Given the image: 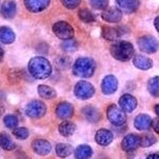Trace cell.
<instances>
[{"label":"cell","instance_id":"1","mask_svg":"<svg viewBox=\"0 0 159 159\" xmlns=\"http://www.w3.org/2000/svg\"><path fill=\"white\" fill-rule=\"evenodd\" d=\"M29 73L35 79H47L52 74V66L44 57H33L28 64Z\"/></svg>","mask_w":159,"mask_h":159},{"label":"cell","instance_id":"2","mask_svg":"<svg viewBox=\"0 0 159 159\" xmlns=\"http://www.w3.org/2000/svg\"><path fill=\"white\" fill-rule=\"evenodd\" d=\"M96 69V63L92 58L80 57L75 61L73 66V74L76 77L89 78L93 76Z\"/></svg>","mask_w":159,"mask_h":159},{"label":"cell","instance_id":"3","mask_svg":"<svg viewBox=\"0 0 159 159\" xmlns=\"http://www.w3.org/2000/svg\"><path fill=\"white\" fill-rule=\"evenodd\" d=\"M111 55L119 61H129L135 55L133 44L129 41H118L110 48Z\"/></svg>","mask_w":159,"mask_h":159},{"label":"cell","instance_id":"4","mask_svg":"<svg viewBox=\"0 0 159 159\" xmlns=\"http://www.w3.org/2000/svg\"><path fill=\"white\" fill-rule=\"evenodd\" d=\"M107 116L110 122L115 126H121L126 121L125 113L116 104H110L107 110Z\"/></svg>","mask_w":159,"mask_h":159},{"label":"cell","instance_id":"5","mask_svg":"<svg viewBox=\"0 0 159 159\" xmlns=\"http://www.w3.org/2000/svg\"><path fill=\"white\" fill-rule=\"evenodd\" d=\"M74 94L77 98L81 99V100H88V99L92 98L95 94V88L94 85L89 81H81L77 82L74 88Z\"/></svg>","mask_w":159,"mask_h":159},{"label":"cell","instance_id":"6","mask_svg":"<svg viewBox=\"0 0 159 159\" xmlns=\"http://www.w3.org/2000/svg\"><path fill=\"white\" fill-rule=\"evenodd\" d=\"M45 113H47V106L41 100H32L25 107V114L34 119L43 117Z\"/></svg>","mask_w":159,"mask_h":159},{"label":"cell","instance_id":"7","mask_svg":"<svg viewBox=\"0 0 159 159\" xmlns=\"http://www.w3.org/2000/svg\"><path fill=\"white\" fill-rule=\"evenodd\" d=\"M53 33L56 35V37L61 40H69L72 39L74 36V29L71 24H69L66 21H58L53 25Z\"/></svg>","mask_w":159,"mask_h":159},{"label":"cell","instance_id":"8","mask_svg":"<svg viewBox=\"0 0 159 159\" xmlns=\"http://www.w3.org/2000/svg\"><path fill=\"white\" fill-rule=\"evenodd\" d=\"M139 50L147 54L156 53L159 50V41L153 36H142L137 40Z\"/></svg>","mask_w":159,"mask_h":159},{"label":"cell","instance_id":"9","mask_svg":"<svg viewBox=\"0 0 159 159\" xmlns=\"http://www.w3.org/2000/svg\"><path fill=\"white\" fill-rule=\"evenodd\" d=\"M140 147V136L137 134H128L121 142V148L125 152H133Z\"/></svg>","mask_w":159,"mask_h":159},{"label":"cell","instance_id":"10","mask_svg":"<svg viewBox=\"0 0 159 159\" xmlns=\"http://www.w3.org/2000/svg\"><path fill=\"white\" fill-rule=\"evenodd\" d=\"M118 81L117 78L113 75H107L103 78L101 82V91L104 95H112L117 91Z\"/></svg>","mask_w":159,"mask_h":159},{"label":"cell","instance_id":"11","mask_svg":"<svg viewBox=\"0 0 159 159\" xmlns=\"http://www.w3.org/2000/svg\"><path fill=\"white\" fill-rule=\"evenodd\" d=\"M119 107L125 113H131L137 107V99L131 94H125L119 99Z\"/></svg>","mask_w":159,"mask_h":159},{"label":"cell","instance_id":"12","mask_svg":"<svg viewBox=\"0 0 159 159\" xmlns=\"http://www.w3.org/2000/svg\"><path fill=\"white\" fill-rule=\"evenodd\" d=\"M51 0H24V7L31 13H40L50 4Z\"/></svg>","mask_w":159,"mask_h":159},{"label":"cell","instance_id":"13","mask_svg":"<svg viewBox=\"0 0 159 159\" xmlns=\"http://www.w3.org/2000/svg\"><path fill=\"white\" fill-rule=\"evenodd\" d=\"M32 149L36 154L40 156H47L48 154H50L52 145L45 139H35L32 142Z\"/></svg>","mask_w":159,"mask_h":159},{"label":"cell","instance_id":"14","mask_svg":"<svg viewBox=\"0 0 159 159\" xmlns=\"http://www.w3.org/2000/svg\"><path fill=\"white\" fill-rule=\"evenodd\" d=\"M117 9L122 13L131 14L134 13L140 5V0H116Z\"/></svg>","mask_w":159,"mask_h":159},{"label":"cell","instance_id":"15","mask_svg":"<svg viewBox=\"0 0 159 159\" xmlns=\"http://www.w3.org/2000/svg\"><path fill=\"white\" fill-rule=\"evenodd\" d=\"M102 19L110 23H118L122 19V12L117 7H110L106 9L101 14Z\"/></svg>","mask_w":159,"mask_h":159},{"label":"cell","instance_id":"16","mask_svg":"<svg viewBox=\"0 0 159 159\" xmlns=\"http://www.w3.org/2000/svg\"><path fill=\"white\" fill-rule=\"evenodd\" d=\"M73 114H74V107L71 103L66 101L60 102V103L57 104L56 107V115H57L58 118L62 120H66L69 118H71Z\"/></svg>","mask_w":159,"mask_h":159},{"label":"cell","instance_id":"17","mask_svg":"<svg viewBox=\"0 0 159 159\" xmlns=\"http://www.w3.org/2000/svg\"><path fill=\"white\" fill-rule=\"evenodd\" d=\"M17 13V5H16L15 1L12 0H7L5 1L3 4L1 5V9H0V14L5 19H13L16 16Z\"/></svg>","mask_w":159,"mask_h":159},{"label":"cell","instance_id":"18","mask_svg":"<svg viewBox=\"0 0 159 159\" xmlns=\"http://www.w3.org/2000/svg\"><path fill=\"white\" fill-rule=\"evenodd\" d=\"M113 138H114L113 133L111 131L107 130V129H100L95 134V141L102 147H107L110 143H112Z\"/></svg>","mask_w":159,"mask_h":159},{"label":"cell","instance_id":"19","mask_svg":"<svg viewBox=\"0 0 159 159\" xmlns=\"http://www.w3.org/2000/svg\"><path fill=\"white\" fill-rule=\"evenodd\" d=\"M151 125H152V119L147 114H140L134 119V125L139 131H148L151 128Z\"/></svg>","mask_w":159,"mask_h":159},{"label":"cell","instance_id":"20","mask_svg":"<svg viewBox=\"0 0 159 159\" xmlns=\"http://www.w3.org/2000/svg\"><path fill=\"white\" fill-rule=\"evenodd\" d=\"M82 115L89 122L96 123L100 119V113L95 107L93 106H87L82 109Z\"/></svg>","mask_w":159,"mask_h":159},{"label":"cell","instance_id":"21","mask_svg":"<svg viewBox=\"0 0 159 159\" xmlns=\"http://www.w3.org/2000/svg\"><path fill=\"white\" fill-rule=\"evenodd\" d=\"M133 63H134V66H135L137 69L143 70V71L150 70L153 66L152 59H150L149 57H145V56H142V55L134 56Z\"/></svg>","mask_w":159,"mask_h":159},{"label":"cell","instance_id":"22","mask_svg":"<svg viewBox=\"0 0 159 159\" xmlns=\"http://www.w3.org/2000/svg\"><path fill=\"white\" fill-rule=\"evenodd\" d=\"M16 35L9 26H0V42L3 44H11L15 41Z\"/></svg>","mask_w":159,"mask_h":159},{"label":"cell","instance_id":"23","mask_svg":"<svg viewBox=\"0 0 159 159\" xmlns=\"http://www.w3.org/2000/svg\"><path fill=\"white\" fill-rule=\"evenodd\" d=\"M58 131L61 136L70 137L75 133V131H76V125H75V123H73L72 121H70V120H63L62 122L59 125Z\"/></svg>","mask_w":159,"mask_h":159},{"label":"cell","instance_id":"24","mask_svg":"<svg viewBox=\"0 0 159 159\" xmlns=\"http://www.w3.org/2000/svg\"><path fill=\"white\" fill-rule=\"evenodd\" d=\"M74 155L76 159H89L93 155V150H92L90 145L81 144L75 149Z\"/></svg>","mask_w":159,"mask_h":159},{"label":"cell","instance_id":"25","mask_svg":"<svg viewBox=\"0 0 159 159\" xmlns=\"http://www.w3.org/2000/svg\"><path fill=\"white\" fill-rule=\"evenodd\" d=\"M121 31L118 28H110V26H103L102 28V36L107 40H117L121 36Z\"/></svg>","mask_w":159,"mask_h":159},{"label":"cell","instance_id":"26","mask_svg":"<svg viewBox=\"0 0 159 159\" xmlns=\"http://www.w3.org/2000/svg\"><path fill=\"white\" fill-rule=\"evenodd\" d=\"M16 144L11 138V136L7 133H0V148H2L5 151H13L15 149Z\"/></svg>","mask_w":159,"mask_h":159},{"label":"cell","instance_id":"27","mask_svg":"<svg viewBox=\"0 0 159 159\" xmlns=\"http://www.w3.org/2000/svg\"><path fill=\"white\" fill-rule=\"evenodd\" d=\"M37 91H38V95L41 97V98L48 99V100L55 98L56 95H57L56 91L54 90L53 88L48 87V85H45V84L38 85V90H37Z\"/></svg>","mask_w":159,"mask_h":159},{"label":"cell","instance_id":"28","mask_svg":"<svg viewBox=\"0 0 159 159\" xmlns=\"http://www.w3.org/2000/svg\"><path fill=\"white\" fill-rule=\"evenodd\" d=\"M56 154L59 158H66L74 152L73 147L69 143H58L55 148Z\"/></svg>","mask_w":159,"mask_h":159},{"label":"cell","instance_id":"29","mask_svg":"<svg viewBox=\"0 0 159 159\" xmlns=\"http://www.w3.org/2000/svg\"><path fill=\"white\" fill-rule=\"evenodd\" d=\"M148 90L153 97H159V76H155L149 80Z\"/></svg>","mask_w":159,"mask_h":159},{"label":"cell","instance_id":"30","mask_svg":"<svg viewBox=\"0 0 159 159\" xmlns=\"http://www.w3.org/2000/svg\"><path fill=\"white\" fill-rule=\"evenodd\" d=\"M78 17L80 18V20H82L83 22H94L95 21V16H94L93 13L91 12L90 10L88 9H81L79 10V12H78Z\"/></svg>","mask_w":159,"mask_h":159},{"label":"cell","instance_id":"31","mask_svg":"<svg viewBox=\"0 0 159 159\" xmlns=\"http://www.w3.org/2000/svg\"><path fill=\"white\" fill-rule=\"evenodd\" d=\"M3 123L7 129L14 130V129L17 128V125H18V119H17V117L13 114L5 115L3 118Z\"/></svg>","mask_w":159,"mask_h":159},{"label":"cell","instance_id":"32","mask_svg":"<svg viewBox=\"0 0 159 159\" xmlns=\"http://www.w3.org/2000/svg\"><path fill=\"white\" fill-rule=\"evenodd\" d=\"M61 48H62L64 52L72 53V52H75L78 48V43L73 38L69 40H64L62 42V44H61Z\"/></svg>","mask_w":159,"mask_h":159},{"label":"cell","instance_id":"33","mask_svg":"<svg viewBox=\"0 0 159 159\" xmlns=\"http://www.w3.org/2000/svg\"><path fill=\"white\" fill-rule=\"evenodd\" d=\"M156 142V138L152 134H144V135L140 136V147L148 148L153 145Z\"/></svg>","mask_w":159,"mask_h":159},{"label":"cell","instance_id":"34","mask_svg":"<svg viewBox=\"0 0 159 159\" xmlns=\"http://www.w3.org/2000/svg\"><path fill=\"white\" fill-rule=\"evenodd\" d=\"M13 135L17 139L24 140L30 136V132L26 128H16L13 130Z\"/></svg>","mask_w":159,"mask_h":159},{"label":"cell","instance_id":"35","mask_svg":"<svg viewBox=\"0 0 159 159\" xmlns=\"http://www.w3.org/2000/svg\"><path fill=\"white\" fill-rule=\"evenodd\" d=\"M56 64L60 69H66L71 66V59L66 57V56H61V57H58L56 59Z\"/></svg>","mask_w":159,"mask_h":159},{"label":"cell","instance_id":"36","mask_svg":"<svg viewBox=\"0 0 159 159\" xmlns=\"http://www.w3.org/2000/svg\"><path fill=\"white\" fill-rule=\"evenodd\" d=\"M91 4L96 10H106L109 4V0H90Z\"/></svg>","mask_w":159,"mask_h":159},{"label":"cell","instance_id":"37","mask_svg":"<svg viewBox=\"0 0 159 159\" xmlns=\"http://www.w3.org/2000/svg\"><path fill=\"white\" fill-rule=\"evenodd\" d=\"M60 1L64 7H66L69 10H74L79 7L81 0H60Z\"/></svg>","mask_w":159,"mask_h":159},{"label":"cell","instance_id":"38","mask_svg":"<svg viewBox=\"0 0 159 159\" xmlns=\"http://www.w3.org/2000/svg\"><path fill=\"white\" fill-rule=\"evenodd\" d=\"M152 129L154 130V132H156L157 134H159V117L158 118H155L154 120H152Z\"/></svg>","mask_w":159,"mask_h":159},{"label":"cell","instance_id":"39","mask_svg":"<svg viewBox=\"0 0 159 159\" xmlns=\"http://www.w3.org/2000/svg\"><path fill=\"white\" fill-rule=\"evenodd\" d=\"M154 25H155V29L157 30V32L159 33V16H157V17L155 18V20H154Z\"/></svg>","mask_w":159,"mask_h":159},{"label":"cell","instance_id":"40","mask_svg":"<svg viewBox=\"0 0 159 159\" xmlns=\"http://www.w3.org/2000/svg\"><path fill=\"white\" fill-rule=\"evenodd\" d=\"M147 159H159V155L158 154H150L147 157Z\"/></svg>","mask_w":159,"mask_h":159},{"label":"cell","instance_id":"41","mask_svg":"<svg viewBox=\"0 0 159 159\" xmlns=\"http://www.w3.org/2000/svg\"><path fill=\"white\" fill-rule=\"evenodd\" d=\"M3 57H4V51H3V48L0 47V62L2 61V59H3Z\"/></svg>","mask_w":159,"mask_h":159},{"label":"cell","instance_id":"42","mask_svg":"<svg viewBox=\"0 0 159 159\" xmlns=\"http://www.w3.org/2000/svg\"><path fill=\"white\" fill-rule=\"evenodd\" d=\"M155 112H156V114H157L158 117H159V104H156V106H155Z\"/></svg>","mask_w":159,"mask_h":159},{"label":"cell","instance_id":"43","mask_svg":"<svg viewBox=\"0 0 159 159\" xmlns=\"http://www.w3.org/2000/svg\"><path fill=\"white\" fill-rule=\"evenodd\" d=\"M2 112H3V109H1V110H0V115L2 114Z\"/></svg>","mask_w":159,"mask_h":159},{"label":"cell","instance_id":"44","mask_svg":"<svg viewBox=\"0 0 159 159\" xmlns=\"http://www.w3.org/2000/svg\"><path fill=\"white\" fill-rule=\"evenodd\" d=\"M0 4H1V3H0Z\"/></svg>","mask_w":159,"mask_h":159}]
</instances>
